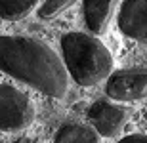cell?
Wrapping results in <instances>:
<instances>
[{
    "mask_svg": "<svg viewBox=\"0 0 147 143\" xmlns=\"http://www.w3.org/2000/svg\"><path fill=\"white\" fill-rule=\"evenodd\" d=\"M117 25L124 36L147 44V0H124L117 15Z\"/></svg>",
    "mask_w": 147,
    "mask_h": 143,
    "instance_id": "6",
    "label": "cell"
},
{
    "mask_svg": "<svg viewBox=\"0 0 147 143\" xmlns=\"http://www.w3.org/2000/svg\"><path fill=\"white\" fill-rule=\"evenodd\" d=\"M13 143H34L33 139H29V138H19L17 141H13Z\"/></svg>",
    "mask_w": 147,
    "mask_h": 143,
    "instance_id": "12",
    "label": "cell"
},
{
    "mask_svg": "<svg viewBox=\"0 0 147 143\" xmlns=\"http://www.w3.org/2000/svg\"><path fill=\"white\" fill-rule=\"evenodd\" d=\"M40 4V0H0V17L6 21H19Z\"/></svg>",
    "mask_w": 147,
    "mask_h": 143,
    "instance_id": "9",
    "label": "cell"
},
{
    "mask_svg": "<svg viewBox=\"0 0 147 143\" xmlns=\"http://www.w3.org/2000/svg\"><path fill=\"white\" fill-rule=\"evenodd\" d=\"M143 116H145V118H147V109H145V111H143Z\"/></svg>",
    "mask_w": 147,
    "mask_h": 143,
    "instance_id": "13",
    "label": "cell"
},
{
    "mask_svg": "<svg viewBox=\"0 0 147 143\" xmlns=\"http://www.w3.org/2000/svg\"><path fill=\"white\" fill-rule=\"evenodd\" d=\"M75 2L76 0H44L38 8V15L42 19H54L59 13H63L67 8H71Z\"/></svg>",
    "mask_w": 147,
    "mask_h": 143,
    "instance_id": "10",
    "label": "cell"
},
{
    "mask_svg": "<svg viewBox=\"0 0 147 143\" xmlns=\"http://www.w3.org/2000/svg\"><path fill=\"white\" fill-rule=\"evenodd\" d=\"M86 115L92 128L103 138H117L130 120V111L126 107L107 99L94 101Z\"/></svg>",
    "mask_w": 147,
    "mask_h": 143,
    "instance_id": "4",
    "label": "cell"
},
{
    "mask_svg": "<svg viewBox=\"0 0 147 143\" xmlns=\"http://www.w3.org/2000/svg\"><path fill=\"white\" fill-rule=\"evenodd\" d=\"M105 94L115 101H140L147 97V71H117L107 78Z\"/></svg>",
    "mask_w": 147,
    "mask_h": 143,
    "instance_id": "5",
    "label": "cell"
},
{
    "mask_svg": "<svg viewBox=\"0 0 147 143\" xmlns=\"http://www.w3.org/2000/svg\"><path fill=\"white\" fill-rule=\"evenodd\" d=\"M120 0H82L84 23L92 34H103Z\"/></svg>",
    "mask_w": 147,
    "mask_h": 143,
    "instance_id": "7",
    "label": "cell"
},
{
    "mask_svg": "<svg viewBox=\"0 0 147 143\" xmlns=\"http://www.w3.org/2000/svg\"><path fill=\"white\" fill-rule=\"evenodd\" d=\"M61 54L69 77L78 86L90 88L113 75V55L96 34L78 31L63 34Z\"/></svg>",
    "mask_w": 147,
    "mask_h": 143,
    "instance_id": "2",
    "label": "cell"
},
{
    "mask_svg": "<svg viewBox=\"0 0 147 143\" xmlns=\"http://www.w3.org/2000/svg\"><path fill=\"white\" fill-rule=\"evenodd\" d=\"M0 71L54 99L69 92L65 63L44 40L0 34Z\"/></svg>",
    "mask_w": 147,
    "mask_h": 143,
    "instance_id": "1",
    "label": "cell"
},
{
    "mask_svg": "<svg viewBox=\"0 0 147 143\" xmlns=\"http://www.w3.org/2000/svg\"><path fill=\"white\" fill-rule=\"evenodd\" d=\"M34 105L25 92L16 86L0 84V130L19 132L33 124Z\"/></svg>",
    "mask_w": 147,
    "mask_h": 143,
    "instance_id": "3",
    "label": "cell"
},
{
    "mask_svg": "<svg viewBox=\"0 0 147 143\" xmlns=\"http://www.w3.org/2000/svg\"><path fill=\"white\" fill-rule=\"evenodd\" d=\"M54 143H99V134L82 122H67L57 130Z\"/></svg>",
    "mask_w": 147,
    "mask_h": 143,
    "instance_id": "8",
    "label": "cell"
},
{
    "mask_svg": "<svg viewBox=\"0 0 147 143\" xmlns=\"http://www.w3.org/2000/svg\"><path fill=\"white\" fill-rule=\"evenodd\" d=\"M119 143H147V134H130L122 138Z\"/></svg>",
    "mask_w": 147,
    "mask_h": 143,
    "instance_id": "11",
    "label": "cell"
}]
</instances>
